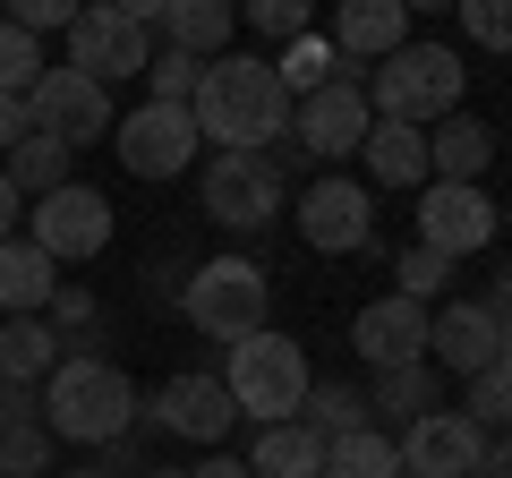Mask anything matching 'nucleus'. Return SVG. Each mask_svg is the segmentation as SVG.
I'll list each match as a JSON object with an SVG mask.
<instances>
[{
	"mask_svg": "<svg viewBox=\"0 0 512 478\" xmlns=\"http://www.w3.org/2000/svg\"><path fill=\"white\" fill-rule=\"evenodd\" d=\"M188 111H197V137L214 154H265L291 137V86L274 77V60H248V52L205 60Z\"/></svg>",
	"mask_w": 512,
	"mask_h": 478,
	"instance_id": "obj_1",
	"label": "nucleus"
},
{
	"mask_svg": "<svg viewBox=\"0 0 512 478\" xmlns=\"http://www.w3.org/2000/svg\"><path fill=\"white\" fill-rule=\"evenodd\" d=\"M137 419H146V402H137V385H128L111 359H60V368L43 376V427H52L60 444L103 453V444H120Z\"/></svg>",
	"mask_w": 512,
	"mask_h": 478,
	"instance_id": "obj_2",
	"label": "nucleus"
},
{
	"mask_svg": "<svg viewBox=\"0 0 512 478\" xmlns=\"http://www.w3.org/2000/svg\"><path fill=\"white\" fill-rule=\"evenodd\" d=\"M222 385H231L239 419L274 427V419H299V402H308L316 376H308V350H299L291 333L256 325L248 342H231V359H222Z\"/></svg>",
	"mask_w": 512,
	"mask_h": 478,
	"instance_id": "obj_3",
	"label": "nucleus"
},
{
	"mask_svg": "<svg viewBox=\"0 0 512 478\" xmlns=\"http://www.w3.org/2000/svg\"><path fill=\"white\" fill-rule=\"evenodd\" d=\"M265 308H274L265 265H248V257H205V265H188L180 316L205 333V342H248V333L265 325Z\"/></svg>",
	"mask_w": 512,
	"mask_h": 478,
	"instance_id": "obj_4",
	"label": "nucleus"
},
{
	"mask_svg": "<svg viewBox=\"0 0 512 478\" xmlns=\"http://www.w3.org/2000/svg\"><path fill=\"white\" fill-rule=\"evenodd\" d=\"M367 103H376L384 120L436 129L444 111H461V52H444V43H402V52H384V69L367 77Z\"/></svg>",
	"mask_w": 512,
	"mask_h": 478,
	"instance_id": "obj_5",
	"label": "nucleus"
},
{
	"mask_svg": "<svg viewBox=\"0 0 512 478\" xmlns=\"http://www.w3.org/2000/svg\"><path fill=\"white\" fill-rule=\"evenodd\" d=\"M26 239H35L52 265L103 257V248H111V197H103V188H77V180L43 188V197L26 205Z\"/></svg>",
	"mask_w": 512,
	"mask_h": 478,
	"instance_id": "obj_6",
	"label": "nucleus"
},
{
	"mask_svg": "<svg viewBox=\"0 0 512 478\" xmlns=\"http://www.w3.org/2000/svg\"><path fill=\"white\" fill-rule=\"evenodd\" d=\"M111 146H120V163L137 180H180L205 137H197V111L188 103H146V111H128V120H111Z\"/></svg>",
	"mask_w": 512,
	"mask_h": 478,
	"instance_id": "obj_7",
	"label": "nucleus"
},
{
	"mask_svg": "<svg viewBox=\"0 0 512 478\" xmlns=\"http://www.w3.org/2000/svg\"><path fill=\"white\" fill-rule=\"evenodd\" d=\"M26 120H35V137H60V146H94V137H111V86L86 69H43L35 94H26Z\"/></svg>",
	"mask_w": 512,
	"mask_h": 478,
	"instance_id": "obj_8",
	"label": "nucleus"
},
{
	"mask_svg": "<svg viewBox=\"0 0 512 478\" xmlns=\"http://www.w3.org/2000/svg\"><path fill=\"white\" fill-rule=\"evenodd\" d=\"M495 231H504V205L478 180H427L419 248H436V257H478V248H495Z\"/></svg>",
	"mask_w": 512,
	"mask_h": 478,
	"instance_id": "obj_9",
	"label": "nucleus"
},
{
	"mask_svg": "<svg viewBox=\"0 0 512 478\" xmlns=\"http://www.w3.org/2000/svg\"><path fill=\"white\" fill-rule=\"evenodd\" d=\"M197 205L222 222V231H265L274 205H282V163H274V154H214Z\"/></svg>",
	"mask_w": 512,
	"mask_h": 478,
	"instance_id": "obj_10",
	"label": "nucleus"
},
{
	"mask_svg": "<svg viewBox=\"0 0 512 478\" xmlns=\"http://www.w3.org/2000/svg\"><path fill=\"white\" fill-rule=\"evenodd\" d=\"M146 60H154V35H146V26H128L120 9L86 0V9L69 18V69H86V77H103V86H120V77H146Z\"/></svg>",
	"mask_w": 512,
	"mask_h": 478,
	"instance_id": "obj_11",
	"label": "nucleus"
},
{
	"mask_svg": "<svg viewBox=\"0 0 512 478\" xmlns=\"http://www.w3.org/2000/svg\"><path fill=\"white\" fill-rule=\"evenodd\" d=\"M299 239L325 248V257H350V248L367 257V239H376V197H367L359 180H342V171L308 180V197H299Z\"/></svg>",
	"mask_w": 512,
	"mask_h": 478,
	"instance_id": "obj_12",
	"label": "nucleus"
},
{
	"mask_svg": "<svg viewBox=\"0 0 512 478\" xmlns=\"http://www.w3.org/2000/svg\"><path fill=\"white\" fill-rule=\"evenodd\" d=\"M376 129V103H367L359 77H333V86H316L308 103H299V154H316V163H342V154H359V137Z\"/></svg>",
	"mask_w": 512,
	"mask_h": 478,
	"instance_id": "obj_13",
	"label": "nucleus"
},
{
	"mask_svg": "<svg viewBox=\"0 0 512 478\" xmlns=\"http://www.w3.org/2000/svg\"><path fill=\"white\" fill-rule=\"evenodd\" d=\"M393 453H402V478H461L487 461V427L470 410H427V419H410V436Z\"/></svg>",
	"mask_w": 512,
	"mask_h": 478,
	"instance_id": "obj_14",
	"label": "nucleus"
},
{
	"mask_svg": "<svg viewBox=\"0 0 512 478\" xmlns=\"http://www.w3.org/2000/svg\"><path fill=\"white\" fill-rule=\"evenodd\" d=\"M146 419L163 427V436H188V444H222L231 436V419H239V402H231V385L222 376H171V385H154V402H146Z\"/></svg>",
	"mask_w": 512,
	"mask_h": 478,
	"instance_id": "obj_15",
	"label": "nucleus"
},
{
	"mask_svg": "<svg viewBox=\"0 0 512 478\" xmlns=\"http://www.w3.org/2000/svg\"><path fill=\"white\" fill-rule=\"evenodd\" d=\"M350 350H359L367 368H419L427 359V308L419 299H367L359 316H350Z\"/></svg>",
	"mask_w": 512,
	"mask_h": 478,
	"instance_id": "obj_16",
	"label": "nucleus"
},
{
	"mask_svg": "<svg viewBox=\"0 0 512 478\" xmlns=\"http://www.w3.org/2000/svg\"><path fill=\"white\" fill-rule=\"evenodd\" d=\"M495 350H504V325H495L478 299H453V308L427 316V359H436V368L478 376V368H495Z\"/></svg>",
	"mask_w": 512,
	"mask_h": 478,
	"instance_id": "obj_17",
	"label": "nucleus"
},
{
	"mask_svg": "<svg viewBox=\"0 0 512 478\" xmlns=\"http://www.w3.org/2000/svg\"><path fill=\"white\" fill-rule=\"evenodd\" d=\"M410 43V9L402 0H333V52L359 69V60H384Z\"/></svg>",
	"mask_w": 512,
	"mask_h": 478,
	"instance_id": "obj_18",
	"label": "nucleus"
},
{
	"mask_svg": "<svg viewBox=\"0 0 512 478\" xmlns=\"http://www.w3.org/2000/svg\"><path fill=\"white\" fill-rule=\"evenodd\" d=\"M359 163L376 188H427V129L419 120H384L376 111V129L359 137Z\"/></svg>",
	"mask_w": 512,
	"mask_h": 478,
	"instance_id": "obj_19",
	"label": "nucleus"
},
{
	"mask_svg": "<svg viewBox=\"0 0 512 478\" xmlns=\"http://www.w3.org/2000/svg\"><path fill=\"white\" fill-rule=\"evenodd\" d=\"M495 163V129L470 120V111H444L436 129H427V180H487Z\"/></svg>",
	"mask_w": 512,
	"mask_h": 478,
	"instance_id": "obj_20",
	"label": "nucleus"
},
{
	"mask_svg": "<svg viewBox=\"0 0 512 478\" xmlns=\"http://www.w3.org/2000/svg\"><path fill=\"white\" fill-rule=\"evenodd\" d=\"M248 478H325V436L308 419H274L248 444Z\"/></svg>",
	"mask_w": 512,
	"mask_h": 478,
	"instance_id": "obj_21",
	"label": "nucleus"
},
{
	"mask_svg": "<svg viewBox=\"0 0 512 478\" xmlns=\"http://www.w3.org/2000/svg\"><path fill=\"white\" fill-rule=\"evenodd\" d=\"M60 359H69V350H60L52 316H9V325H0V385H35L43 393V376H52Z\"/></svg>",
	"mask_w": 512,
	"mask_h": 478,
	"instance_id": "obj_22",
	"label": "nucleus"
},
{
	"mask_svg": "<svg viewBox=\"0 0 512 478\" xmlns=\"http://www.w3.org/2000/svg\"><path fill=\"white\" fill-rule=\"evenodd\" d=\"M60 291V265L43 257L35 239H0V308L9 316H43Z\"/></svg>",
	"mask_w": 512,
	"mask_h": 478,
	"instance_id": "obj_23",
	"label": "nucleus"
},
{
	"mask_svg": "<svg viewBox=\"0 0 512 478\" xmlns=\"http://www.w3.org/2000/svg\"><path fill=\"white\" fill-rule=\"evenodd\" d=\"M231 0H163V35L171 52H197V60H222L231 52Z\"/></svg>",
	"mask_w": 512,
	"mask_h": 478,
	"instance_id": "obj_24",
	"label": "nucleus"
},
{
	"mask_svg": "<svg viewBox=\"0 0 512 478\" xmlns=\"http://www.w3.org/2000/svg\"><path fill=\"white\" fill-rule=\"evenodd\" d=\"M325 478H402V453L376 427H350V436H325Z\"/></svg>",
	"mask_w": 512,
	"mask_h": 478,
	"instance_id": "obj_25",
	"label": "nucleus"
},
{
	"mask_svg": "<svg viewBox=\"0 0 512 478\" xmlns=\"http://www.w3.org/2000/svg\"><path fill=\"white\" fill-rule=\"evenodd\" d=\"M274 77L299 94V103H308L316 86H333V77H359V69H350V60L333 52V35H291V52L274 60Z\"/></svg>",
	"mask_w": 512,
	"mask_h": 478,
	"instance_id": "obj_26",
	"label": "nucleus"
},
{
	"mask_svg": "<svg viewBox=\"0 0 512 478\" xmlns=\"http://www.w3.org/2000/svg\"><path fill=\"white\" fill-rule=\"evenodd\" d=\"M367 410H384V419H427L436 410V368H376V393H367Z\"/></svg>",
	"mask_w": 512,
	"mask_h": 478,
	"instance_id": "obj_27",
	"label": "nucleus"
},
{
	"mask_svg": "<svg viewBox=\"0 0 512 478\" xmlns=\"http://www.w3.org/2000/svg\"><path fill=\"white\" fill-rule=\"evenodd\" d=\"M9 180H18V197H43V188H60V180H69V146L26 129L18 146H9Z\"/></svg>",
	"mask_w": 512,
	"mask_h": 478,
	"instance_id": "obj_28",
	"label": "nucleus"
},
{
	"mask_svg": "<svg viewBox=\"0 0 512 478\" xmlns=\"http://www.w3.org/2000/svg\"><path fill=\"white\" fill-rule=\"evenodd\" d=\"M299 419L316 427V436H350V427H367V402L350 385H308V402H299Z\"/></svg>",
	"mask_w": 512,
	"mask_h": 478,
	"instance_id": "obj_29",
	"label": "nucleus"
},
{
	"mask_svg": "<svg viewBox=\"0 0 512 478\" xmlns=\"http://www.w3.org/2000/svg\"><path fill=\"white\" fill-rule=\"evenodd\" d=\"M35 77H43V35L0 18V94H35Z\"/></svg>",
	"mask_w": 512,
	"mask_h": 478,
	"instance_id": "obj_30",
	"label": "nucleus"
},
{
	"mask_svg": "<svg viewBox=\"0 0 512 478\" xmlns=\"http://www.w3.org/2000/svg\"><path fill=\"white\" fill-rule=\"evenodd\" d=\"M52 427H43V419H26V427H9V436H0V470H9V478H43V470H52Z\"/></svg>",
	"mask_w": 512,
	"mask_h": 478,
	"instance_id": "obj_31",
	"label": "nucleus"
},
{
	"mask_svg": "<svg viewBox=\"0 0 512 478\" xmlns=\"http://www.w3.org/2000/svg\"><path fill=\"white\" fill-rule=\"evenodd\" d=\"M461 410H470L487 436H504V427H512V376H504V368H478V376H470V402H461Z\"/></svg>",
	"mask_w": 512,
	"mask_h": 478,
	"instance_id": "obj_32",
	"label": "nucleus"
},
{
	"mask_svg": "<svg viewBox=\"0 0 512 478\" xmlns=\"http://www.w3.org/2000/svg\"><path fill=\"white\" fill-rule=\"evenodd\" d=\"M393 282H402V299H436L444 282H453V257H436V248H402V265H393Z\"/></svg>",
	"mask_w": 512,
	"mask_h": 478,
	"instance_id": "obj_33",
	"label": "nucleus"
},
{
	"mask_svg": "<svg viewBox=\"0 0 512 478\" xmlns=\"http://www.w3.org/2000/svg\"><path fill=\"white\" fill-rule=\"evenodd\" d=\"M239 18L256 26V35H308V18H316V0H239Z\"/></svg>",
	"mask_w": 512,
	"mask_h": 478,
	"instance_id": "obj_34",
	"label": "nucleus"
},
{
	"mask_svg": "<svg viewBox=\"0 0 512 478\" xmlns=\"http://www.w3.org/2000/svg\"><path fill=\"white\" fill-rule=\"evenodd\" d=\"M146 77H154V103H197L205 60L197 52H163V60H146Z\"/></svg>",
	"mask_w": 512,
	"mask_h": 478,
	"instance_id": "obj_35",
	"label": "nucleus"
},
{
	"mask_svg": "<svg viewBox=\"0 0 512 478\" xmlns=\"http://www.w3.org/2000/svg\"><path fill=\"white\" fill-rule=\"evenodd\" d=\"M461 26H470V43H487V52H512V0H461Z\"/></svg>",
	"mask_w": 512,
	"mask_h": 478,
	"instance_id": "obj_36",
	"label": "nucleus"
},
{
	"mask_svg": "<svg viewBox=\"0 0 512 478\" xmlns=\"http://www.w3.org/2000/svg\"><path fill=\"white\" fill-rule=\"evenodd\" d=\"M43 316H52V333H94V325H103V299H94V291H77V282H60Z\"/></svg>",
	"mask_w": 512,
	"mask_h": 478,
	"instance_id": "obj_37",
	"label": "nucleus"
},
{
	"mask_svg": "<svg viewBox=\"0 0 512 478\" xmlns=\"http://www.w3.org/2000/svg\"><path fill=\"white\" fill-rule=\"evenodd\" d=\"M86 0H9V26H26V35H52V26H69Z\"/></svg>",
	"mask_w": 512,
	"mask_h": 478,
	"instance_id": "obj_38",
	"label": "nucleus"
},
{
	"mask_svg": "<svg viewBox=\"0 0 512 478\" xmlns=\"http://www.w3.org/2000/svg\"><path fill=\"white\" fill-rule=\"evenodd\" d=\"M26 419H43V393H35V385H0V436L26 427Z\"/></svg>",
	"mask_w": 512,
	"mask_h": 478,
	"instance_id": "obj_39",
	"label": "nucleus"
},
{
	"mask_svg": "<svg viewBox=\"0 0 512 478\" xmlns=\"http://www.w3.org/2000/svg\"><path fill=\"white\" fill-rule=\"evenodd\" d=\"M146 291H154V299H180V291H188V257H163V265H146Z\"/></svg>",
	"mask_w": 512,
	"mask_h": 478,
	"instance_id": "obj_40",
	"label": "nucleus"
},
{
	"mask_svg": "<svg viewBox=\"0 0 512 478\" xmlns=\"http://www.w3.org/2000/svg\"><path fill=\"white\" fill-rule=\"evenodd\" d=\"M478 308H487L495 325H512V257L495 265V282H487V299H478Z\"/></svg>",
	"mask_w": 512,
	"mask_h": 478,
	"instance_id": "obj_41",
	"label": "nucleus"
},
{
	"mask_svg": "<svg viewBox=\"0 0 512 478\" xmlns=\"http://www.w3.org/2000/svg\"><path fill=\"white\" fill-rule=\"evenodd\" d=\"M26 129H35V120H26V94H0V146H18Z\"/></svg>",
	"mask_w": 512,
	"mask_h": 478,
	"instance_id": "obj_42",
	"label": "nucleus"
},
{
	"mask_svg": "<svg viewBox=\"0 0 512 478\" xmlns=\"http://www.w3.org/2000/svg\"><path fill=\"white\" fill-rule=\"evenodd\" d=\"M103 9H120V18H128V26H146V35L163 26V0H103Z\"/></svg>",
	"mask_w": 512,
	"mask_h": 478,
	"instance_id": "obj_43",
	"label": "nucleus"
},
{
	"mask_svg": "<svg viewBox=\"0 0 512 478\" xmlns=\"http://www.w3.org/2000/svg\"><path fill=\"white\" fill-rule=\"evenodd\" d=\"M18 205H26V197H18V180L0 171V239H18Z\"/></svg>",
	"mask_w": 512,
	"mask_h": 478,
	"instance_id": "obj_44",
	"label": "nucleus"
},
{
	"mask_svg": "<svg viewBox=\"0 0 512 478\" xmlns=\"http://www.w3.org/2000/svg\"><path fill=\"white\" fill-rule=\"evenodd\" d=\"M188 478H248V461H231V453H222V444H214V461H197V470H188Z\"/></svg>",
	"mask_w": 512,
	"mask_h": 478,
	"instance_id": "obj_45",
	"label": "nucleus"
},
{
	"mask_svg": "<svg viewBox=\"0 0 512 478\" xmlns=\"http://www.w3.org/2000/svg\"><path fill=\"white\" fill-rule=\"evenodd\" d=\"M487 470H504V478H512V444H495V453H487Z\"/></svg>",
	"mask_w": 512,
	"mask_h": 478,
	"instance_id": "obj_46",
	"label": "nucleus"
},
{
	"mask_svg": "<svg viewBox=\"0 0 512 478\" xmlns=\"http://www.w3.org/2000/svg\"><path fill=\"white\" fill-rule=\"evenodd\" d=\"M495 368H504V376H512V325H504V350H495Z\"/></svg>",
	"mask_w": 512,
	"mask_h": 478,
	"instance_id": "obj_47",
	"label": "nucleus"
},
{
	"mask_svg": "<svg viewBox=\"0 0 512 478\" xmlns=\"http://www.w3.org/2000/svg\"><path fill=\"white\" fill-rule=\"evenodd\" d=\"M402 9H461V0H402Z\"/></svg>",
	"mask_w": 512,
	"mask_h": 478,
	"instance_id": "obj_48",
	"label": "nucleus"
},
{
	"mask_svg": "<svg viewBox=\"0 0 512 478\" xmlns=\"http://www.w3.org/2000/svg\"><path fill=\"white\" fill-rule=\"evenodd\" d=\"M461 478H504V470H487V461H478V470H461Z\"/></svg>",
	"mask_w": 512,
	"mask_h": 478,
	"instance_id": "obj_49",
	"label": "nucleus"
},
{
	"mask_svg": "<svg viewBox=\"0 0 512 478\" xmlns=\"http://www.w3.org/2000/svg\"><path fill=\"white\" fill-rule=\"evenodd\" d=\"M137 478H188V470H137Z\"/></svg>",
	"mask_w": 512,
	"mask_h": 478,
	"instance_id": "obj_50",
	"label": "nucleus"
},
{
	"mask_svg": "<svg viewBox=\"0 0 512 478\" xmlns=\"http://www.w3.org/2000/svg\"><path fill=\"white\" fill-rule=\"evenodd\" d=\"M504 231H512V197H504Z\"/></svg>",
	"mask_w": 512,
	"mask_h": 478,
	"instance_id": "obj_51",
	"label": "nucleus"
},
{
	"mask_svg": "<svg viewBox=\"0 0 512 478\" xmlns=\"http://www.w3.org/2000/svg\"><path fill=\"white\" fill-rule=\"evenodd\" d=\"M77 478H103V470H77Z\"/></svg>",
	"mask_w": 512,
	"mask_h": 478,
	"instance_id": "obj_52",
	"label": "nucleus"
},
{
	"mask_svg": "<svg viewBox=\"0 0 512 478\" xmlns=\"http://www.w3.org/2000/svg\"><path fill=\"white\" fill-rule=\"evenodd\" d=\"M0 478H9V470H0Z\"/></svg>",
	"mask_w": 512,
	"mask_h": 478,
	"instance_id": "obj_53",
	"label": "nucleus"
},
{
	"mask_svg": "<svg viewBox=\"0 0 512 478\" xmlns=\"http://www.w3.org/2000/svg\"><path fill=\"white\" fill-rule=\"evenodd\" d=\"M231 9H239V0H231Z\"/></svg>",
	"mask_w": 512,
	"mask_h": 478,
	"instance_id": "obj_54",
	"label": "nucleus"
}]
</instances>
